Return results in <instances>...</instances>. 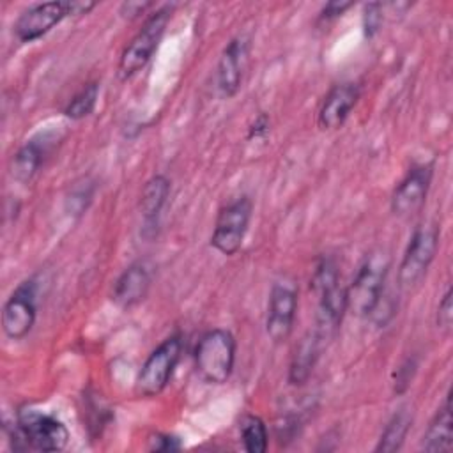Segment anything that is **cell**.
I'll return each mask as SVG.
<instances>
[{"label":"cell","instance_id":"29","mask_svg":"<svg viewBox=\"0 0 453 453\" xmlns=\"http://www.w3.org/2000/svg\"><path fill=\"white\" fill-rule=\"evenodd\" d=\"M354 4L352 2H327L324 7H322V11H320V19H326V21H329V19H333V18H338V16H342L347 9H350Z\"/></svg>","mask_w":453,"mask_h":453},{"label":"cell","instance_id":"17","mask_svg":"<svg viewBox=\"0 0 453 453\" xmlns=\"http://www.w3.org/2000/svg\"><path fill=\"white\" fill-rule=\"evenodd\" d=\"M320 347H322V342L319 340L315 331L306 333L299 340L288 365V382L292 386H303L310 379L313 366L317 363Z\"/></svg>","mask_w":453,"mask_h":453},{"label":"cell","instance_id":"11","mask_svg":"<svg viewBox=\"0 0 453 453\" xmlns=\"http://www.w3.org/2000/svg\"><path fill=\"white\" fill-rule=\"evenodd\" d=\"M434 165L419 163L409 168L391 195V211L395 216L409 218L421 211L432 184Z\"/></svg>","mask_w":453,"mask_h":453},{"label":"cell","instance_id":"3","mask_svg":"<svg viewBox=\"0 0 453 453\" xmlns=\"http://www.w3.org/2000/svg\"><path fill=\"white\" fill-rule=\"evenodd\" d=\"M389 257L384 251H372L359 265L352 283L347 287V310L357 317H368L386 290Z\"/></svg>","mask_w":453,"mask_h":453},{"label":"cell","instance_id":"27","mask_svg":"<svg viewBox=\"0 0 453 453\" xmlns=\"http://www.w3.org/2000/svg\"><path fill=\"white\" fill-rule=\"evenodd\" d=\"M271 129V117L265 111H260L248 127V140H264Z\"/></svg>","mask_w":453,"mask_h":453},{"label":"cell","instance_id":"5","mask_svg":"<svg viewBox=\"0 0 453 453\" xmlns=\"http://www.w3.org/2000/svg\"><path fill=\"white\" fill-rule=\"evenodd\" d=\"M18 435L21 437L25 448L37 451H62L69 442L67 426L51 414H44L32 409H23L18 412L16 425Z\"/></svg>","mask_w":453,"mask_h":453},{"label":"cell","instance_id":"18","mask_svg":"<svg viewBox=\"0 0 453 453\" xmlns=\"http://www.w3.org/2000/svg\"><path fill=\"white\" fill-rule=\"evenodd\" d=\"M453 419H451V400L449 395L444 398V403L437 409L434 418L430 419L421 448L430 453H441V451H449L453 448Z\"/></svg>","mask_w":453,"mask_h":453},{"label":"cell","instance_id":"13","mask_svg":"<svg viewBox=\"0 0 453 453\" xmlns=\"http://www.w3.org/2000/svg\"><path fill=\"white\" fill-rule=\"evenodd\" d=\"M361 88L357 83L347 81L334 85L320 103L317 113V124L324 131H333L343 126L352 108L357 104Z\"/></svg>","mask_w":453,"mask_h":453},{"label":"cell","instance_id":"25","mask_svg":"<svg viewBox=\"0 0 453 453\" xmlns=\"http://www.w3.org/2000/svg\"><path fill=\"white\" fill-rule=\"evenodd\" d=\"M453 322V303H451V288H446L442 299L437 306V327L442 331H449Z\"/></svg>","mask_w":453,"mask_h":453},{"label":"cell","instance_id":"16","mask_svg":"<svg viewBox=\"0 0 453 453\" xmlns=\"http://www.w3.org/2000/svg\"><path fill=\"white\" fill-rule=\"evenodd\" d=\"M149 288H150V273L143 264L136 262L126 267L122 274L117 278V281L113 283L111 301L119 308L129 310L140 304L147 297Z\"/></svg>","mask_w":453,"mask_h":453},{"label":"cell","instance_id":"6","mask_svg":"<svg viewBox=\"0 0 453 453\" xmlns=\"http://www.w3.org/2000/svg\"><path fill=\"white\" fill-rule=\"evenodd\" d=\"M437 248L439 230L435 225L423 223L412 232L398 267V285L402 288H412L423 280L435 258Z\"/></svg>","mask_w":453,"mask_h":453},{"label":"cell","instance_id":"24","mask_svg":"<svg viewBox=\"0 0 453 453\" xmlns=\"http://www.w3.org/2000/svg\"><path fill=\"white\" fill-rule=\"evenodd\" d=\"M382 23V4L379 2H372L365 5V12H363V30L365 35L370 39L377 34V30L380 28Z\"/></svg>","mask_w":453,"mask_h":453},{"label":"cell","instance_id":"2","mask_svg":"<svg viewBox=\"0 0 453 453\" xmlns=\"http://www.w3.org/2000/svg\"><path fill=\"white\" fill-rule=\"evenodd\" d=\"M172 11H173V5L159 7L154 14H150L145 19L142 28L126 44V48L120 53L119 65H117L119 80L126 81L147 65V62L152 58V55L157 50V44L166 30V25L172 18Z\"/></svg>","mask_w":453,"mask_h":453},{"label":"cell","instance_id":"12","mask_svg":"<svg viewBox=\"0 0 453 453\" xmlns=\"http://www.w3.org/2000/svg\"><path fill=\"white\" fill-rule=\"evenodd\" d=\"M65 16H69L67 2H42L34 4L25 9L16 23H14V35L19 42H32L44 34H48L55 25H58Z\"/></svg>","mask_w":453,"mask_h":453},{"label":"cell","instance_id":"23","mask_svg":"<svg viewBox=\"0 0 453 453\" xmlns=\"http://www.w3.org/2000/svg\"><path fill=\"white\" fill-rule=\"evenodd\" d=\"M340 281V273H338V265L336 262L331 258V257H322L317 265H315V271L311 274V288L315 294H319L320 290L331 287L333 283Z\"/></svg>","mask_w":453,"mask_h":453},{"label":"cell","instance_id":"30","mask_svg":"<svg viewBox=\"0 0 453 453\" xmlns=\"http://www.w3.org/2000/svg\"><path fill=\"white\" fill-rule=\"evenodd\" d=\"M152 5V2H124L120 5V12L126 18H134L138 14H142L145 9H149Z\"/></svg>","mask_w":453,"mask_h":453},{"label":"cell","instance_id":"4","mask_svg":"<svg viewBox=\"0 0 453 453\" xmlns=\"http://www.w3.org/2000/svg\"><path fill=\"white\" fill-rule=\"evenodd\" d=\"M182 354V336L179 333L165 338L145 359L136 377V393L145 398L157 396L168 386L172 373Z\"/></svg>","mask_w":453,"mask_h":453},{"label":"cell","instance_id":"9","mask_svg":"<svg viewBox=\"0 0 453 453\" xmlns=\"http://www.w3.org/2000/svg\"><path fill=\"white\" fill-rule=\"evenodd\" d=\"M297 311V288L292 281H274L265 317V333L273 343H283L288 340L294 329Z\"/></svg>","mask_w":453,"mask_h":453},{"label":"cell","instance_id":"7","mask_svg":"<svg viewBox=\"0 0 453 453\" xmlns=\"http://www.w3.org/2000/svg\"><path fill=\"white\" fill-rule=\"evenodd\" d=\"M251 211H253V203L246 195L237 196L235 200L223 205L214 223L211 246L226 257L237 253L248 232Z\"/></svg>","mask_w":453,"mask_h":453},{"label":"cell","instance_id":"1","mask_svg":"<svg viewBox=\"0 0 453 453\" xmlns=\"http://www.w3.org/2000/svg\"><path fill=\"white\" fill-rule=\"evenodd\" d=\"M235 363V338L230 331L216 327L202 334L195 349L196 375L207 384H225Z\"/></svg>","mask_w":453,"mask_h":453},{"label":"cell","instance_id":"28","mask_svg":"<svg viewBox=\"0 0 453 453\" xmlns=\"http://www.w3.org/2000/svg\"><path fill=\"white\" fill-rule=\"evenodd\" d=\"M416 372V361L414 359H407L396 372V379H395V391L402 393L407 389L409 382L412 380V375Z\"/></svg>","mask_w":453,"mask_h":453},{"label":"cell","instance_id":"14","mask_svg":"<svg viewBox=\"0 0 453 453\" xmlns=\"http://www.w3.org/2000/svg\"><path fill=\"white\" fill-rule=\"evenodd\" d=\"M319 308L315 317V334L324 343L331 340L347 311V287L342 285V280L333 283L331 287L320 290L319 294Z\"/></svg>","mask_w":453,"mask_h":453},{"label":"cell","instance_id":"8","mask_svg":"<svg viewBox=\"0 0 453 453\" xmlns=\"http://www.w3.org/2000/svg\"><path fill=\"white\" fill-rule=\"evenodd\" d=\"M37 315V283L34 280L21 281L2 310V329L7 338H25L35 322Z\"/></svg>","mask_w":453,"mask_h":453},{"label":"cell","instance_id":"19","mask_svg":"<svg viewBox=\"0 0 453 453\" xmlns=\"http://www.w3.org/2000/svg\"><path fill=\"white\" fill-rule=\"evenodd\" d=\"M168 196H170V180L166 175L159 173L150 177L145 182L140 196V211H142L145 226H154L157 223Z\"/></svg>","mask_w":453,"mask_h":453},{"label":"cell","instance_id":"26","mask_svg":"<svg viewBox=\"0 0 453 453\" xmlns=\"http://www.w3.org/2000/svg\"><path fill=\"white\" fill-rule=\"evenodd\" d=\"M180 448H182L180 439L172 434H156L149 439L150 451H177Z\"/></svg>","mask_w":453,"mask_h":453},{"label":"cell","instance_id":"31","mask_svg":"<svg viewBox=\"0 0 453 453\" xmlns=\"http://www.w3.org/2000/svg\"><path fill=\"white\" fill-rule=\"evenodd\" d=\"M96 7L94 2H67V11L69 16H78V14H87Z\"/></svg>","mask_w":453,"mask_h":453},{"label":"cell","instance_id":"10","mask_svg":"<svg viewBox=\"0 0 453 453\" xmlns=\"http://www.w3.org/2000/svg\"><path fill=\"white\" fill-rule=\"evenodd\" d=\"M250 46L248 35H235L223 48L216 67V90L221 99H230L239 92L250 62Z\"/></svg>","mask_w":453,"mask_h":453},{"label":"cell","instance_id":"20","mask_svg":"<svg viewBox=\"0 0 453 453\" xmlns=\"http://www.w3.org/2000/svg\"><path fill=\"white\" fill-rule=\"evenodd\" d=\"M412 425V412L407 407H400L386 423L380 439L375 446L379 453H393L398 451L411 430Z\"/></svg>","mask_w":453,"mask_h":453},{"label":"cell","instance_id":"22","mask_svg":"<svg viewBox=\"0 0 453 453\" xmlns=\"http://www.w3.org/2000/svg\"><path fill=\"white\" fill-rule=\"evenodd\" d=\"M97 96H99V85L96 81H90V83L83 85L71 97V101L65 104L64 115L69 117L71 120L85 119L87 115H90L94 111L96 103H97Z\"/></svg>","mask_w":453,"mask_h":453},{"label":"cell","instance_id":"15","mask_svg":"<svg viewBox=\"0 0 453 453\" xmlns=\"http://www.w3.org/2000/svg\"><path fill=\"white\" fill-rule=\"evenodd\" d=\"M55 138L50 133H41L30 140H27L12 156L11 159V175L19 182H28L41 165L44 163L46 156L53 147Z\"/></svg>","mask_w":453,"mask_h":453},{"label":"cell","instance_id":"21","mask_svg":"<svg viewBox=\"0 0 453 453\" xmlns=\"http://www.w3.org/2000/svg\"><path fill=\"white\" fill-rule=\"evenodd\" d=\"M241 439L248 453H264L267 449V426L262 418L248 414L241 421Z\"/></svg>","mask_w":453,"mask_h":453}]
</instances>
